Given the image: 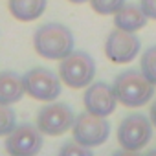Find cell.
I'll list each match as a JSON object with an SVG mask.
<instances>
[{
  "mask_svg": "<svg viewBox=\"0 0 156 156\" xmlns=\"http://www.w3.org/2000/svg\"><path fill=\"white\" fill-rule=\"evenodd\" d=\"M46 4L48 0H9L8 8L13 19L20 22H31L46 11Z\"/></svg>",
  "mask_w": 156,
  "mask_h": 156,
  "instance_id": "4fadbf2b",
  "label": "cell"
},
{
  "mask_svg": "<svg viewBox=\"0 0 156 156\" xmlns=\"http://www.w3.org/2000/svg\"><path fill=\"white\" fill-rule=\"evenodd\" d=\"M57 156H94V152L90 151V147H85L81 143H77L75 140L73 141H68L61 147L59 154Z\"/></svg>",
  "mask_w": 156,
  "mask_h": 156,
  "instance_id": "e0dca14e",
  "label": "cell"
},
{
  "mask_svg": "<svg viewBox=\"0 0 156 156\" xmlns=\"http://www.w3.org/2000/svg\"><path fill=\"white\" fill-rule=\"evenodd\" d=\"M72 132H73V140L77 143H81L85 147H99L103 145L108 136H110V123L107 121V118L81 112L75 118L73 125H72Z\"/></svg>",
  "mask_w": 156,
  "mask_h": 156,
  "instance_id": "277c9868",
  "label": "cell"
},
{
  "mask_svg": "<svg viewBox=\"0 0 156 156\" xmlns=\"http://www.w3.org/2000/svg\"><path fill=\"white\" fill-rule=\"evenodd\" d=\"M112 156H141L140 154V151H132V149H118V151H114L112 152Z\"/></svg>",
  "mask_w": 156,
  "mask_h": 156,
  "instance_id": "d6986e66",
  "label": "cell"
},
{
  "mask_svg": "<svg viewBox=\"0 0 156 156\" xmlns=\"http://www.w3.org/2000/svg\"><path fill=\"white\" fill-rule=\"evenodd\" d=\"M24 94H26V88H24L22 75L11 70L0 72V103H4V105L19 103Z\"/></svg>",
  "mask_w": 156,
  "mask_h": 156,
  "instance_id": "7c38bea8",
  "label": "cell"
},
{
  "mask_svg": "<svg viewBox=\"0 0 156 156\" xmlns=\"http://www.w3.org/2000/svg\"><path fill=\"white\" fill-rule=\"evenodd\" d=\"M127 0H90V6L98 15H114Z\"/></svg>",
  "mask_w": 156,
  "mask_h": 156,
  "instance_id": "2e32d148",
  "label": "cell"
},
{
  "mask_svg": "<svg viewBox=\"0 0 156 156\" xmlns=\"http://www.w3.org/2000/svg\"><path fill=\"white\" fill-rule=\"evenodd\" d=\"M152 138V123L143 114H130L118 127V141L123 149L141 151Z\"/></svg>",
  "mask_w": 156,
  "mask_h": 156,
  "instance_id": "ba28073f",
  "label": "cell"
},
{
  "mask_svg": "<svg viewBox=\"0 0 156 156\" xmlns=\"http://www.w3.org/2000/svg\"><path fill=\"white\" fill-rule=\"evenodd\" d=\"M44 134L37 129V125L22 123L17 125L6 136V152L9 156H37L42 149Z\"/></svg>",
  "mask_w": 156,
  "mask_h": 156,
  "instance_id": "8992f818",
  "label": "cell"
},
{
  "mask_svg": "<svg viewBox=\"0 0 156 156\" xmlns=\"http://www.w3.org/2000/svg\"><path fill=\"white\" fill-rule=\"evenodd\" d=\"M140 66H141V73L156 87V46H151L141 53Z\"/></svg>",
  "mask_w": 156,
  "mask_h": 156,
  "instance_id": "5bb4252c",
  "label": "cell"
},
{
  "mask_svg": "<svg viewBox=\"0 0 156 156\" xmlns=\"http://www.w3.org/2000/svg\"><path fill=\"white\" fill-rule=\"evenodd\" d=\"M151 123L152 127H156V101L151 105Z\"/></svg>",
  "mask_w": 156,
  "mask_h": 156,
  "instance_id": "ffe728a7",
  "label": "cell"
},
{
  "mask_svg": "<svg viewBox=\"0 0 156 156\" xmlns=\"http://www.w3.org/2000/svg\"><path fill=\"white\" fill-rule=\"evenodd\" d=\"M75 121L73 110L66 103H53L48 101L39 112H37V129L44 136H61L72 129Z\"/></svg>",
  "mask_w": 156,
  "mask_h": 156,
  "instance_id": "5b68a950",
  "label": "cell"
},
{
  "mask_svg": "<svg viewBox=\"0 0 156 156\" xmlns=\"http://www.w3.org/2000/svg\"><path fill=\"white\" fill-rule=\"evenodd\" d=\"M147 17L141 11L140 4H123L116 13H114V28L123 30V31H138L141 28H145L147 24Z\"/></svg>",
  "mask_w": 156,
  "mask_h": 156,
  "instance_id": "8fae6325",
  "label": "cell"
},
{
  "mask_svg": "<svg viewBox=\"0 0 156 156\" xmlns=\"http://www.w3.org/2000/svg\"><path fill=\"white\" fill-rule=\"evenodd\" d=\"M70 4H83V2H90V0H68Z\"/></svg>",
  "mask_w": 156,
  "mask_h": 156,
  "instance_id": "44dd1931",
  "label": "cell"
},
{
  "mask_svg": "<svg viewBox=\"0 0 156 156\" xmlns=\"http://www.w3.org/2000/svg\"><path fill=\"white\" fill-rule=\"evenodd\" d=\"M140 48H141L140 39L134 33L114 28L107 37L105 55L116 64H125V62H130L138 57Z\"/></svg>",
  "mask_w": 156,
  "mask_h": 156,
  "instance_id": "9c48e42d",
  "label": "cell"
},
{
  "mask_svg": "<svg viewBox=\"0 0 156 156\" xmlns=\"http://www.w3.org/2000/svg\"><path fill=\"white\" fill-rule=\"evenodd\" d=\"M83 103L90 114L107 118L116 110L118 98H116L114 88L108 83L98 81V83H90V87L87 88V92L83 96Z\"/></svg>",
  "mask_w": 156,
  "mask_h": 156,
  "instance_id": "30bf717a",
  "label": "cell"
},
{
  "mask_svg": "<svg viewBox=\"0 0 156 156\" xmlns=\"http://www.w3.org/2000/svg\"><path fill=\"white\" fill-rule=\"evenodd\" d=\"M24 77L26 94L37 101H53L61 94V77L48 68H31Z\"/></svg>",
  "mask_w": 156,
  "mask_h": 156,
  "instance_id": "52a82bcc",
  "label": "cell"
},
{
  "mask_svg": "<svg viewBox=\"0 0 156 156\" xmlns=\"http://www.w3.org/2000/svg\"><path fill=\"white\" fill-rule=\"evenodd\" d=\"M17 127V114L11 105L0 103V136H8Z\"/></svg>",
  "mask_w": 156,
  "mask_h": 156,
  "instance_id": "9a60e30c",
  "label": "cell"
},
{
  "mask_svg": "<svg viewBox=\"0 0 156 156\" xmlns=\"http://www.w3.org/2000/svg\"><path fill=\"white\" fill-rule=\"evenodd\" d=\"M73 33L70 28L59 22H48L41 26L33 35L35 51L50 61H62L73 51Z\"/></svg>",
  "mask_w": 156,
  "mask_h": 156,
  "instance_id": "6da1fadb",
  "label": "cell"
},
{
  "mask_svg": "<svg viewBox=\"0 0 156 156\" xmlns=\"http://www.w3.org/2000/svg\"><path fill=\"white\" fill-rule=\"evenodd\" d=\"M140 8L147 19L156 20V0H140Z\"/></svg>",
  "mask_w": 156,
  "mask_h": 156,
  "instance_id": "ac0fdd59",
  "label": "cell"
},
{
  "mask_svg": "<svg viewBox=\"0 0 156 156\" xmlns=\"http://www.w3.org/2000/svg\"><path fill=\"white\" fill-rule=\"evenodd\" d=\"M118 103L138 108L147 105L154 96V85L141 73V70H127L116 75L114 85H112Z\"/></svg>",
  "mask_w": 156,
  "mask_h": 156,
  "instance_id": "7a4b0ae2",
  "label": "cell"
},
{
  "mask_svg": "<svg viewBox=\"0 0 156 156\" xmlns=\"http://www.w3.org/2000/svg\"><path fill=\"white\" fill-rule=\"evenodd\" d=\"M143 156H156V149H151V151H147Z\"/></svg>",
  "mask_w": 156,
  "mask_h": 156,
  "instance_id": "7402d4cb",
  "label": "cell"
},
{
  "mask_svg": "<svg viewBox=\"0 0 156 156\" xmlns=\"http://www.w3.org/2000/svg\"><path fill=\"white\" fill-rule=\"evenodd\" d=\"M96 61L83 50H73L59 64V77L70 88L88 87L96 77Z\"/></svg>",
  "mask_w": 156,
  "mask_h": 156,
  "instance_id": "3957f363",
  "label": "cell"
}]
</instances>
